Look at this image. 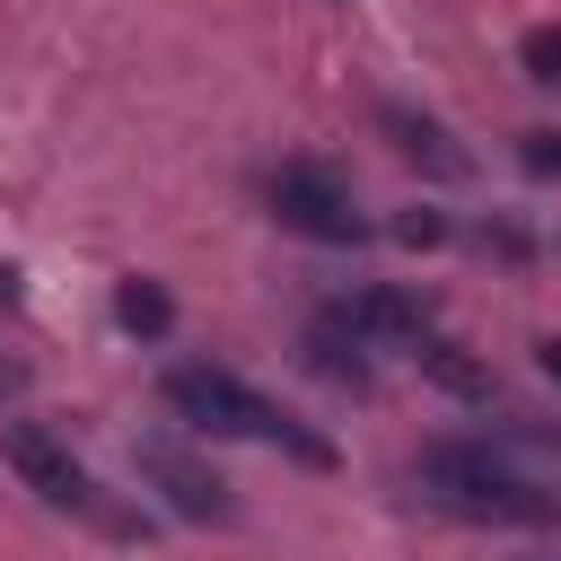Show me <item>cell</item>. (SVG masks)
<instances>
[{"mask_svg":"<svg viewBox=\"0 0 561 561\" xmlns=\"http://www.w3.org/2000/svg\"><path fill=\"white\" fill-rule=\"evenodd\" d=\"M421 500L473 526H552L561 491H543V473L517 465L508 438H438L421 447Z\"/></svg>","mask_w":561,"mask_h":561,"instance_id":"6da1fadb","label":"cell"},{"mask_svg":"<svg viewBox=\"0 0 561 561\" xmlns=\"http://www.w3.org/2000/svg\"><path fill=\"white\" fill-rule=\"evenodd\" d=\"M167 412L184 421V430H202V438H263V447H280V456H298V465H333V447L307 430V421H289L272 394H254L237 368H210V359H184V368H167Z\"/></svg>","mask_w":561,"mask_h":561,"instance_id":"7a4b0ae2","label":"cell"},{"mask_svg":"<svg viewBox=\"0 0 561 561\" xmlns=\"http://www.w3.org/2000/svg\"><path fill=\"white\" fill-rule=\"evenodd\" d=\"M272 219H280L289 237H307V245H359V237H368L351 184H342L333 167H316V158L272 167Z\"/></svg>","mask_w":561,"mask_h":561,"instance_id":"3957f363","label":"cell"},{"mask_svg":"<svg viewBox=\"0 0 561 561\" xmlns=\"http://www.w3.org/2000/svg\"><path fill=\"white\" fill-rule=\"evenodd\" d=\"M0 456H9V473L44 500V508H70V517H105V500H96V482H88V465L44 430V421H9L0 430Z\"/></svg>","mask_w":561,"mask_h":561,"instance_id":"277c9868","label":"cell"},{"mask_svg":"<svg viewBox=\"0 0 561 561\" xmlns=\"http://www.w3.org/2000/svg\"><path fill=\"white\" fill-rule=\"evenodd\" d=\"M131 465H140V482H149V491H158L184 526H228V517H237L228 482H219V473H210L184 438H140V447H131Z\"/></svg>","mask_w":561,"mask_h":561,"instance_id":"5b68a950","label":"cell"},{"mask_svg":"<svg viewBox=\"0 0 561 561\" xmlns=\"http://www.w3.org/2000/svg\"><path fill=\"white\" fill-rule=\"evenodd\" d=\"M377 131H386V140H394V158H403V167H421L430 184H465V175H473V149H465L438 114H421V105H403V96H386V105H377Z\"/></svg>","mask_w":561,"mask_h":561,"instance_id":"8992f818","label":"cell"},{"mask_svg":"<svg viewBox=\"0 0 561 561\" xmlns=\"http://www.w3.org/2000/svg\"><path fill=\"white\" fill-rule=\"evenodd\" d=\"M298 351H307V368H316L324 386H342V394H368V386H377V368H368V333H359L342 307H316Z\"/></svg>","mask_w":561,"mask_h":561,"instance_id":"52a82bcc","label":"cell"},{"mask_svg":"<svg viewBox=\"0 0 561 561\" xmlns=\"http://www.w3.org/2000/svg\"><path fill=\"white\" fill-rule=\"evenodd\" d=\"M368 342H421L430 333V298H412V289H394V280H377V289H351V298H333Z\"/></svg>","mask_w":561,"mask_h":561,"instance_id":"ba28073f","label":"cell"},{"mask_svg":"<svg viewBox=\"0 0 561 561\" xmlns=\"http://www.w3.org/2000/svg\"><path fill=\"white\" fill-rule=\"evenodd\" d=\"M412 359H421V368H430V377H438L447 394H465V403H491V368H473V359H465V351H456V342H447L438 324H430V333L412 342Z\"/></svg>","mask_w":561,"mask_h":561,"instance_id":"9c48e42d","label":"cell"},{"mask_svg":"<svg viewBox=\"0 0 561 561\" xmlns=\"http://www.w3.org/2000/svg\"><path fill=\"white\" fill-rule=\"evenodd\" d=\"M114 324L140 333V342H158V333L175 324V298H167L158 280H123V289H114Z\"/></svg>","mask_w":561,"mask_h":561,"instance_id":"30bf717a","label":"cell"},{"mask_svg":"<svg viewBox=\"0 0 561 561\" xmlns=\"http://www.w3.org/2000/svg\"><path fill=\"white\" fill-rule=\"evenodd\" d=\"M517 61H526L535 88H561V26H535V35L517 44Z\"/></svg>","mask_w":561,"mask_h":561,"instance_id":"8fae6325","label":"cell"},{"mask_svg":"<svg viewBox=\"0 0 561 561\" xmlns=\"http://www.w3.org/2000/svg\"><path fill=\"white\" fill-rule=\"evenodd\" d=\"M517 167L552 184V175H561V131H517Z\"/></svg>","mask_w":561,"mask_h":561,"instance_id":"7c38bea8","label":"cell"},{"mask_svg":"<svg viewBox=\"0 0 561 561\" xmlns=\"http://www.w3.org/2000/svg\"><path fill=\"white\" fill-rule=\"evenodd\" d=\"M394 237H403V245H447V210H403Z\"/></svg>","mask_w":561,"mask_h":561,"instance_id":"4fadbf2b","label":"cell"},{"mask_svg":"<svg viewBox=\"0 0 561 561\" xmlns=\"http://www.w3.org/2000/svg\"><path fill=\"white\" fill-rule=\"evenodd\" d=\"M535 368H543V377L561 386V333H543V342H535Z\"/></svg>","mask_w":561,"mask_h":561,"instance_id":"5bb4252c","label":"cell"},{"mask_svg":"<svg viewBox=\"0 0 561 561\" xmlns=\"http://www.w3.org/2000/svg\"><path fill=\"white\" fill-rule=\"evenodd\" d=\"M9 307H18V272L0 263V316H9Z\"/></svg>","mask_w":561,"mask_h":561,"instance_id":"9a60e30c","label":"cell"}]
</instances>
